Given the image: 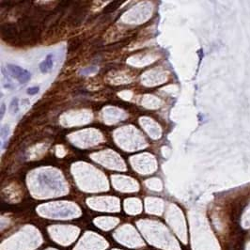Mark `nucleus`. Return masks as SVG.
Masks as SVG:
<instances>
[{"label": "nucleus", "instance_id": "obj_2", "mask_svg": "<svg viewBox=\"0 0 250 250\" xmlns=\"http://www.w3.org/2000/svg\"><path fill=\"white\" fill-rule=\"evenodd\" d=\"M53 67V55H48L45 59H44L42 63L40 64V72L43 73L48 72Z\"/></svg>", "mask_w": 250, "mask_h": 250}, {"label": "nucleus", "instance_id": "obj_6", "mask_svg": "<svg viewBox=\"0 0 250 250\" xmlns=\"http://www.w3.org/2000/svg\"><path fill=\"white\" fill-rule=\"evenodd\" d=\"M4 112H5V104H1V118L3 117Z\"/></svg>", "mask_w": 250, "mask_h": 250}, {"label": "nucleus", "instance_id": "obj_4", "mask_svg": "<svg viewBox=\"0 0 250 250\" xmlns=\"http://www.w3.org/2000/svg\"><path fill=\"white\" fill-rule=\"evenodd\" d=\"M120 2H112L110 5L107 6V8H106L105 11H111V10H114L115 9H117L118 5H120Z\"/></svg>", "mask_w": 250, "mask_h": 250}, {"label": "nucleus", "instance_id": "obj_5", "mask_svg": "<svg viewBox=\"0 0 250 250\" xmlns=\"http://www.w3.org/2000/svg\"><path fill=\"white\" fill-rule=\"evenodd\" d=\"M27 94H29V95H34V94L38 93L39 92V88L38 87H32V88H29L27 89Z\"/></svg>", "mask_w": 250, "mask_h": 250}, {"label": "nucleus", "instance_id": "obj_3", "mask_svg": "<svg viewBox=\"0 0 250 250\" xmlns=\"http://www.w3.org/2000/svg\"><path fill=\"white\" fill-rule=\"evenodd\" d=\"M10 110L11 111V113H17V111L19 110V104H18V99L15 98L11 101L10 102Z\"/></svg>", "mask_w": 250, "mask_h": 250}, {"label": "nucleus", "instance_id": "obj_1", "mask_svg": "<svg viewBox=\"0 0 250 250\" xmlns=\"http://www.w3.org/2000/svg\"><path fill=\"white\" fill-rule=\"evenodd\" d=\"M8 70L10 71L11 73V75L19 80V82L21 83H26L28 80L30 79V73L28 72L26 70H24L19 66H16V65H11L9 64L8 65Z\"/></svg>", "mask_w": 250, "mask_h": 250}]
</instances>
